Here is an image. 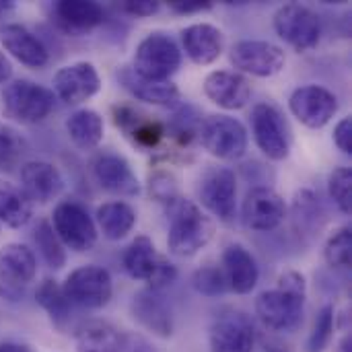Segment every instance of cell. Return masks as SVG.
<instances>
[{
	"mask_svg": "<svg viewBox=\"0 0 352 352\" xmlns=\"http://www.w3.org/2000/svg\"><path fill=\"white\" fill-rule=\"evenodd\" d=\"M334 324H336V314L332 305H324L316 318L314 330L305 342V352H326V349L332 342L334 336Z\"/></svg>",
	"mask_w": 352,
	"mask_h": 352,
	"instance_id": "d590c367",
	"label": "cell"
},
{
	"mask_svg": "<svg viewBox=\"0 0 352 352\" xmlns=\"http://www.w3.org/2000/svg\"><path fill=\"white\" fill-rule=\"evenodd\" d=\"M35 254L23 243H6L0 248V285L23 289L35 278Z\"/></svg>",
	"mask_w": 352,
	"mask_h": 352,
	"instance_id": "484cf974",
	"label": "cell"
},
{
	"mask_svg": "<svg viewBox=\"0 0 352 352\" xmlns=\"http://www.w3.org/2000/svg\"><path fill=\"white\" fill-rule=\"evenodd\" d=\"M25 153V138L14 128L0 124V169H12Z\"/></svg>",
	"mask_w": 352,
	"mask_h": 352,
	"instance_id": "f35d334b",
	"label": "cell"
},
{
	"mask_svg": "<svg viewBox=\"0 0 352 352\" xmlns=\"http://www.w3.org/2000/svg\"><path fill=\"white\" fill-rule=\"evenodd\" d=\"M62 291L68 301L82 309H101L111 301L113 283L111 274L95 264L72 270L62 283Z\"/></svg>",
	"mask_w": 352,
	"mask_h": 352,
	"instance_id": "9c48e42d",
	"label": "cell"
},
{
	"mask_svg": "<svg viewBox=\"0 0 352 352\" xmlns=\"http://www.w3.org/2000/svg\"><path fill=\"white\" fill-rule=\"evenodd\" d=\"M0 43L16 62L29 68H43L50 62L47 47L25 25H19V23L4 25L0 29Z\"/></svg>",
	"mask_w": 352,
	"mask_h": 352,
	"instance_id": "7402d4cb",
	"label": "cell"
},
{
	"mask_svg": "<svg viewBox=\"0 0 352 352\" xmlns=\"http://www.w3.org/2000/svg\"><path fill=\"white\" fill-rule=\"evenodd\" d=\"M351 349H352L351 336H344V338H342V342H340V349H338V352H351Z\"/></svg>",
	"mask_w": 352,
	"mask_h": 352,
	"instance_id": "c3c4849f",
	"label": "cell"
},
{
	"mask_svg": "<svg viewBox=\"0 0 352 352\" xmlns=\"http://www.w3.org/2000/svg\"><path fill=\"white\" fill-rule=\"evenodd\" d=\"M148 194L153 200H157L165 206L171 204L173 200H177L182 196L177 177L167 169H157L155 173L148 175Z\"/></svg>",
	"mask_w": 352,
	"mask_h": 352,
	"instance_id": "ab89813d",
	"label": "cell"
},
{
	"mask_svg": "<svg viewBox=\"0 0 352 352\" xmlns=\"http://www.w3.org/2000/svg\"><path fill=\"white\" fill-rule=\"evenodd\" d=\"M21 190L33 204H47L64 190V177L47 161H27L21 167Z\"/></svg>",
	"mask_w": 352,
	"mask_h": 352,
	"instance_id": "44dd1931",
	"label": "cell"
},
{
	"mask_svg": "<svg viewBox=\"0 0 352 352\" xmlns=\"http://www.w3.org/2000/svg\"><path fill=\"white\" fill-rule=\"evenodd\" d=\"M10 74H12V64H10V60L6 58V54L0 50V85L6 82V80L10 78Z\"/></svg>",
	"mask_w": 352,
	"mask_h": 352,
	"instance_id": "f6af8a7d",
	"label": "cell"
},
{
	"mask_svg": "<svg viewBox=\"0 0 352 352\" xmlns=\"http://www.w3.org/2000/svg\"><path fill=\"white\" fill-rule=\"evenodd\" d=\"M31 217L33 202L27 194L19 186L0 179V223L10 229H21L31 221Z\"/></svg>",
	"mask_w": 352,
	"mask_h": 352,
	"instance_id": "4dcf8cb0",
	"label": "cell"
},
{
	"mask_svg": "<svg viewBox=\"0 0 352 352\" xmlns=\"http://www.w3.org/2000/svg\"><path fill=\"white\" fill-rule=\"evenodd\" d=\"M91 167H93V177L101 190L126 198L140 194V182L126 157L118 153H101L93 159Z\"/></svg>",
	"mask_w": 352,
	"mask_h": 352,
	"instance_id": "d6986e66",
	"label": "cell"
},
{
	"mask_svg": "<svg viewBox=\"0 0 352 352\" xmlns=\"http://www.w3.org/2000/svg\"><path fill=\"white\" fill-rule=\"evenodd\" d=\"M200 124H202V118L198 109L186 103V105H179L173 118L165 124V130H167V136H171V140L175 142V146L188 153L192 144L198 140Z\"/></svg>",
	"mask_w": 352,
	"mask_h": 352,
	"instance_id": "d6a6232c",
	"label": "cell"
},
{
	"mask_svg": "<svg viewBox=\"0 0 352 352\" xmlns=\"http://www.w3.org/2000/svg\"><path fill=\"white\" fill-rule=\"evenodd\" d=\"M289 109L303 126L320 130L336 116L338 97L322 85H303L291 93Z\"/></svg>",
	"mask_w": 352,
	"mask_h": 352,
	"instance_id": "5bb4252c",
	"label": "cell"
},
{
	"mask_svg": "<svg viewBox=\"0 0 352 352\" xmlns=\"http://www.w3.org/2000/svg\"><path fill=\"white\" fill-rule=\"evenodd\" d=\"M272 23L276 35L301 54L314 50L322 39V21L318 12L305 4L299 2L283 4L274 12Z\"/></svg>",
	"mask_w": 352,
	"mask_h": 352,
	"instance_id": "8992f818",
	"label": "cell"
},
{
	"mask_svg": "<svg viewBox=\"0 0 352 352\" xmlns=\"http://www.w3.org/2000/svg\"><path fill=\"white\" fill-rule=\"evenodd\" d=\"M132 352H153V349L151 346H146V344H142V349H136V351Z\"/></svg>",
	"mask_w": 352,
	"mask_h": 352,
	"instance_id": "681fc988",
	"label": "cell"
},
{
	"mask_svg": "<svg viewBox=\"0 0 352 352\" xmlns=\"http://www.w3.org/2000/svg\"><path fill=\"white\" fill-rule=\"evenodd\" d=\"M169 10L175 14H196L212 8V2H200V0H169L167 2Z\"/></svg>",
	"mask_w": 352,
	"mask_h": 352,
	"instance_id": "ee69618b",
	"label": "cell"
},
{
	"mask_svg": "<svg viewBox=\"0 0 352 352\" xmlns=\"http://www.w3.org/2000/svg\"><path fill=\"white\" fill-rule=\"evenodd\" d=\"M256 328L252 318L235 307L219 311L208 330L210 352H254Z\"/></svg>",
	"mask_w": 352,
	"mask_h": 352,
	"instance_id": "7c38bea8",
	"label": "cell"
},
{
	"mask_svg": "<svg viewBox=\"0 0 352 352\" xmlns=\"http://www.w3.org/2000/svg\"><path fill=\"white\" fill-rule=\"evenodd\" d=\"M192 287L204 297H221V295L229 293L223 268L214 266V264H206V266L198 268L192 276Z\"/></svg>",
	"mask_w": 352,
	"mask_h": 352,
	"instance_id": "8d00e7d4",
	"label": "cell"
},
{
	"mask_svg": "<svg viewBox=\"0 0 352 352\" xmlns=\"http://www.w3.org/2000/svg\"><path fill=\"white\" fill-rule=\"evenodd\" d=\"M12 8H14V2L12 0H0V16L8 14Z\"/></svg>",
	"mask_w": 352,
	"mask_h": 352,
	"instance_id": "7dc6e473",
	"label": "cell"
},
{
	"mask_svg": "<svg viewBox=\"0 0 352 352\" xmlns=\"http://www.w3.org/2000/svg\"><path fill=\"white\" fill-rule=\"evenodd\" d=\"M285 217H287V202L276 190L258 186L245 194L241 206V221L248 229L268 233L278 229Z\"/></svg>",
	"mask_w": 352,
	"mask_h": 352,
	"instance_id": "9a60e30c",
	"label": "cell"
},
{
	"mask_svg": "<svg viewBox=\"0 0 352 352\" xmlns=\"http://www.w3.org/2000/svg\"><path fill=\"white\" fill-rule=\"evenodd\" d=\"M204 95L221 109L235 111L248 105L252 97V85L248 76L235 70H214L204 78Z\"/></svg>",
	"mask_w": 352,
	"mask_h": 352,
	"instance_id": "ffe728a7",
	"label": "cell"
},
{
	"mask_svg": "<svg viewBox=\"0 0 352 352\" xmlns=\"http://www.w3.org/2000/svg\"><path fill=\"white\" fill-rule=\"evenodd\" d=\"M35 301L37 305L50 316L52 324L58 330H64L66 324L70 322V314H72V303L68 301V297L62 291V285H58L52 278H45L37 291H35Z\"/></svg>",
	"mask_w": 352,
	"mask_h": 352,
	"instance_id": "1f68e13d",
	"label": "cell"
},
{
	"mask_svg": "<svg viewBox=\"0 0 352 352\" xmlns=\"http://www.w3.org/2000/svg\"><path fill=\"white\" fill-rule=\"evenodd\" d=\"M111 120H113V126L124 134V138L142 153L157 151L167 136L165 122L151 118L134 109L132 105H124V103L113 105Z\"/></svg>",
	"mask_w": 352,
	"mask_h": 352,
	"instance_id": "4fadbf2b",
	"label": "cell"
},
{
	"mask_svg": "<svg viewBox=\"0 0 352 352\" xmlns=\"http://www.w3.org/2000/svg\"><path fill=\"white\" fill-rule=\"evenodd\" d=\"M159 260H161V256L157 254V248H155L153 239L146 237V235H138L126 248V252L122 256V264H124L126 274L130 278L142 280V283L151 280L153 272L159 266Z\"/></svg>",
	"mask_w": 352,
	"mask_h": 352,
	"instance_id": "f546056e",
	"label": "cell"
},
{
	"mask_svg": "<svg viewBox=\"0 0 352 352\" xmlns=\"http://www.w3.org/2000/svg\"><path fill=\"white\" fill-rule=\"evenodd\" d=\"M33 241H35L43 262L50 268L60 270L66 264V248L58 239V235H56V231H54L50 221H39V225L33 231Z\"/></svg>",
	"mask_w": 352,
	"mask_h": 352,
	"instance_id": "836d02e7",
	"label": "cell"
},
{
	"mask_svg": "<svg viewBox=\"0 0 352 352\" xmlns=\"http://www.w3.org/2000/svg\"><path fill=\"white\" fill-rule=\"evenodd\" d=\"M324 260L330 268H351L352 231L349 225L338 227L324 245Z\"/></svg>",
	"mask_w": 352,
	"mask_h": 352,
	"instance_id": "e575fe53",
	"label": "cell"
},
{
	"mask_svg": "<svg viewBox=\"0 0 352 352\" xmlns=\"http://www.w3.org/2000/svg\"><path fill=\"white\" fill-rule=\"evenodd\" d=\"M165 208L169 219V254L177 258H192L210 243L214 235V223L202 212L196 202L179 196Z\"/></svg>",
	"mask_w": 352,
	"mask_h": 352,
	"instance_id": "7a4b0ae2",
	"label": "cell"
},
{
	"mask_svg": "<svg viewBox=\"0 0 352 352\" xmlns=\"http://www.w3.org/2000/svg\"><path fill=\"white\" fill-rule=\"evenodd\" d=\"M0 352H33L25 344H16V342H0Z\"/></svg>",
	"mask_w": 352,
	"mask_h": 352,
	"instance_id": "bcb514c9",
	"label": "cell"
},
{
	"mask_svg": "<svg viewBox=\"0 0 352 352\" xmlns=\"http://www.w3.org/2000/svg\"><path fill=\"white\" fill-rule=\"evenodd\" d=\"M334 142L336 146L344 153V155H352V120L342 118L336 128H334Z\"/></svg>",
	"mask_w": 352,
	"mask_h": 352,
	"instance_id": "7bdbcfd3",
	"label": "cell"
},
{
	"mask_svg": "<svg viewBox=\"0 0 352 352\" xmlns=\"http://www.w3.org/2000/svg\"><path fill=\"white\" fill-rule=\"evenodd\" d=\"M305 297V276L297 270H289L278 276L276 289L264 291L256 299V314L272 332H295L303 322Z\"/></svg>",
	"mask_w": 352,
	"mask_h": 352,
	"instance_id": "6da1fadb",
	"label": "cell"
},
{
	"mask_svg": "<svg viewBox=\"0 0 352 352\" xmlns=\"http://www.w3.org/2000/svg\"><path fill=\"white\" fill-rule=\"evenodd\" d=\"M229 62L239 74H252L258 78H268L283 72L287 64V54L280 45L264 39H241L231 45Z\"/></svg>",
	"mask_w": 352,
	"mask_h": 352,
	"instance_id": "30bf717a",
	"label": "cell"
},
{
	"mask_svg": "<svg viewBox=\"0 0 352 352\" xmlns=\"http://www.w3.org/2000/svg\"><path fill=\"white\" fill-rule=\"evenodd\" d=\"M126 334L109 322L93 320L76 332V352H126Z\"/></svg>",
	"mask_w": 352,
	"mask_h": 352,
	"instance_id": "4316f807",
	"label": "cell"
},
{
	"mask_svg": "<svg viewBox=\"0 0 352 352\" xmlns=\"http://www.w3.org/2000/svg\"><path fill=\"white\" fill-rule=\"evenodd\" d=\"M116 76H118L120 85L134 99H138L142 103H151V105H159V107H177L182 101V93L177 89V85H173L171 80H165V82L146 80V78L138 76L130 66H122Z\"/></svg>",
	"mask_w": 352,
	"mask_h": 352,
	"instance_id": "d4e9b609",
	"label": "cell"
},
{
	"mask_svg": "<svg viewBox=\"0 0 352 352\" xmlns=\"http://www.w3.org/2000/svg\"><path fill=\"white\" fill-rule=\"evenodd\" d=\"M175 280H177V268H175V264H173V262H169L165 256H161L157 270L153 272L151 280L146 283V289L163 293V289L171 287Z\"/></svg>",
	"mask_w": 352,
	"mask_h": 352,
	"instance_id": "60d3db41",
	"label": "cell"
},
{
	"mask_svg": "<svg viewBox=\"0 0 352 352\" xmlns=\"http://www.w3.org/2000/svg\"><path fill=\"white\" fill-rule=\"evenodd\" d=\"M101 89V76L91 62L62 66L54 74V95L66 105H78L95 97Z\"/></svg>",
	"mask_w": 352,
	"mask_h": 352,
	"instance_id": "2e32d148",
	"label": "cell"
},
{
	"mask_svg": "<svg viewBox=\"0 0 352 352\" xmlns=\"http://www.w3.org/2000/svg\"><path fill=\"white\" fill-rule=\"evenodd\" d=\"M200 204L221 223H233L237 217V177L229 167H208L198 186Z\"/></svg>",
	"mask_w": 352,
	"mask_h": 352,
	"instance_id": "8fae6325",
	"label": "cell"
},
{
	"mask_svg": "<svg viewBox=\"0 0 352 352\" xmlns=\"http://www.w3.org/2000/svg\"><path fill=\"white\" fill-rule=\"evenodd\" d=\"M179 66L182 50L175 39L163 31H153L136 45L130 68L146 80L165 82L179 70Z\"/></svg>",
	"mask_w": 352,
	"mask_h": 352,
	"instance_id": "277c9868",
	"label": "cell"
},
{
	"mask_svg": "<svg viewBox=\"0 0 352 352\" xmlns=\"http://www.w3.org/2000/svg\"><path fill=\"white\" fill-rule=\"evenodd\" d=\"M252 134L258 144V148L270 159V161H283L291 153V128L283 116V111L270 103L262 101L254 105L252 116Z\"/></svg>",
	"mask_w": 352,
	"mask_h": 352,
	"instance_id": "ba28073f",
	"label": "cell"
},
{
	"mask_svg": "<svg viewBox=\"0 0 352 352\" xmlns=\"http://www.w3.org/2000/svg\"><path fill=\"white\" fill-rule=\"evenodd\" d=\"M52 227L64 248L87 254L97 245V225L82 204L76 200H62L52 212Z\"/></svg>",
	"mask_w": 352,
	"mask_h": 352,
	"instance_id": "52a82bcc",
	"label": "cell"
},
{
	"mask_svg": "<svg viewBox=\"0 0 352 352\" xmlns=\"http://www.w3.org/2000/svg\"><path fill=\"white\" fill-rule=\"evenodd\" d=\"M95 219H97V227L105 239L120 241L134 229L136 210L122 200H111V202H103L97 208Z\"/></svg>",
	"mask_w": 352,
	"mask_h": 352,
	"instance_id": "f1b7e54d",
	"label": "cell"
},
{
	"mask_svg": "<svg viewBox=\"0 0 352 352\" xmlns=\"http://www.w3.org/2000/svg\"><path fill=\"white\" fill-rule=\"evenodd\" d=\"M328 194L340 212L351 214L352 208V171L349 167H336L328 177Z\"/></svg>",
	"mask_w": 352,
	"mask_h": 352,
	"instance_id": "74e56055",
	"label": "cell"
},
{
	"mask_svg": "<svg viewBox=\"0 0 352 352\" xmlns=\"http://www.w3.org/2000/svg\"><path fill=\"white\" fill-rule=\"evenodd\" d=\"M122 12L130 14V16H153L155 12H159L161 2L157 0H126L118 4Z\"/></svg>",
	"mask_w": 352,
	"mask_h": 352,
	"instance_id": "b9f144b4",
	"label": "cell"
},
{
	"mask_svg": "<svg viewBox=\"0 0 352 352\" xmlns=\"http://www.w3.org/2000/svg\"><path fill=\"white\" fill-rule=\"evenodd\" d=\"M56 109L52 89L29 78H16L2 91V111L6 118L21 124H39Z\"/></svg>",
	"mask_w": 352,
	"mask_h": 352,
	"instance_id": "3957f363",
	"label": "cell"
},
{
	"mask_svg": "<svg viewBox=\"0 0 352 352\" xmlns=\"http://www.w3.org/2000/svg\"><path fill=\"white\" fill-rule=\"evenodd\" d=\"M221 268H223L229 291L237 293V295L252 293L260 280L258 262L241 243H231L225 248Z\"/></svg>",
	"mask_w": 352,
	"mask_h": 352,
	"instance_id": "603a6c76",
	"label": "cell"
},
{
	"mask_svg": "<svg viewBox=\"0 0 352 352\" xmlns=\"http://www.w3.org/2000/svg\"><path fill=\"white\" fill-rule=\"evenodd\" d=\"M66 132L76 148L93 151L101 144L103 134H105L103 118H101V113H97L95 109H89V107L76 109L66 120Z\"/></svg>",
	"mask_w": 352,
	"mask_h": 352,
	"instance_id": "83f0119b",
	"label": "cell"
},
{
	"mask_svg": "<svg viewBox=\"0 0 352 352\" xmlns=\"http://www.w3.org/2000/svg\"><path fill=\"white\" fill-rule=\"evenodd\" d=\"M182 45H184L186 56L194 64L208 66L221 58L225 50V35L217 25L194 23L182 29Z\"/></svg>",
	"mask_w": 352,
	"mask_h": 352,
	"instance_id": "cb8c5ba5",
	"label": "cell"
},
{
	"mask_svg": "<svg viewBox=\"0 0 352 352\" xmlns=\"http://www.w3.org/2000/svg\"><path fill=\"white\" fill-rule=\"evenodd\" d=\"M54 25L74 37L87 35L105 21V8L91 0H60L50 4Z\"/></svg>",
	"mask_w": 352,
	"mask_h": 352,
	"instance_id": "ac0fdd59",
	"label": "cell"
},
{
	"mask_svg": "<svg viewBox=\"0 0 352 352\" xmlns=\"http://www.w3.org/2000/svg\"><path fill=\"white\" fill-rule=\"evenodd\" d=\"M198 140L206 153L221 161H237L248 151V130L231 116L214 113L202 120Z\"/></svg>",
	"mask_w": 352,
	"mask_h": 352,
	"instance_id": "5b68a950",
	"label": "cell"
},
{
	"mask_svg": "<svg viewBox=\"0 0 352 352\" xmlns=\"http://www.w3.org/2000/svg\"><path fill=\"white\" fill-rule=\"evenodd\" d=\"M132 318L153 336L171 338L175 330V318L169 301L159 291L142 289L132 297L130 303Z\"/></svg>",
	"mask_w": 352,
	"mask_h": 352,
	"instance_id": "e0dca14e",
	"label": "cell"
}]
</instances>
